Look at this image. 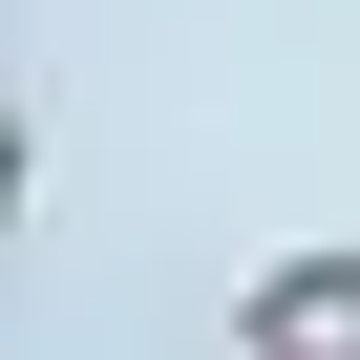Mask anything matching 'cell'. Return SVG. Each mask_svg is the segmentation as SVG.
<instances>
[{"label": "cell", "mask_w": 360, "mask_h": 360, "mask_svg": "<svg viewBox=\"0 0 360 360\" xmlns=\"http://www.w3.org/2000/svg\"><path fill=\"white\" fill-rule=\"evenodd\" d=\"M233 360H360V255H276L233 297Z\"/></svg>", "instance_id": "cell-1"}, {"label": "cell", "mask_w": 360, "mask_h": 360, "mask_svg": "<svg viewBox=\"0 0 360 360\" xmlns=\"http://www.w3.org/2000/svg\"><path fill=\"white\" fill-rule=\"evenodd\" d=\"M22 169H43V148H22V106H0V233H22Z\"/></svg>", "instance_id": "cell-2"}]
</instances>
